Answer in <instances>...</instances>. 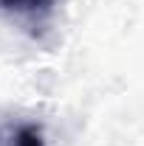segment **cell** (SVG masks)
<instances>
[{"mask_svg":"<svg viewBox=\"0 0 144 146\" xmlns=\"http://www.w3.org/2000/svg\"><path fill=\"white\" fill-rule=\"evenodd\" d=\"M57 3L59 0H0V14L17 20L34 31L54 14Z\"/></svg>","mask_w":144,"mask_h":146,"instance_id":"1","label":"cell"},{"mask_svg":"<svg viewBox=\"0 0 144 146\" xmlns=\"http://www.w3.org/2000/svg\"><path fill=\"white\" fill-rule=\"evenodd\" d=\"M6 146H45V138H42V129L37 124H20L9 135Z\"/></svg>","mask_w":144,"mask_h":146,"instance_id":"2","label":"cell"}]
</instances>
